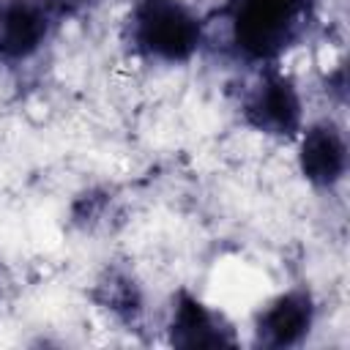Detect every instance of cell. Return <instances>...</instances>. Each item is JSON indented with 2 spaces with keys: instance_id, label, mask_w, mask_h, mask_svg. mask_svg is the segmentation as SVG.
<instances>
[{
  "instance_id": "6da1fadb",
  "label": "cell",
  "mask_w": 350,
  "mask_h": 350,
  "mask_svg": "<svg viewBox=\"0 0 350 350\" xmlns=\"http://www.w3.org/2000/svg\"><path fill=\"white\" fill-rule=\"evenodd\" d=\"M314 0H230L221 8L230 41L252 63H273L309 27Z\"/></svg>"
},
{
  "instance_id": "7a4b0ae2",
  "label": "cell",
  "mask_w": 350,
  "mask_h": 350,
  "mask_svg": "<svg viewBox=\"0 0 350 350\" xmlns=\"http://www.w3.org/2000/svg\"><path fill=\"white\" fill-rule=\"evenodd\" d=\"M129 46L161 63H186L205 41L202 19L180 0H137L126 19Z\"/></svg>"
},
{
  "instance_id": "3957f363",
  "label": "cell",
  "mask_w": 350,
  "mask_h": 350,
  "mask_svg": "<svg viewBox=\"0 0 350 350\" xmlns=\"http://www.w3.org/2000/svg\"><path fill=\"white\" fill-rule=\"evenodd\" d=\"M241 115L254 131L276 139H290L301 131L304 123L301 93L287 74H282L271 63H262L260 74L243 90Z\"/></svg>"
},
{
  "instance_id": "277c9868",
  "label": "cell",
  "mask_w": 350,
  "mask_h": 350,
  "mask_svg": "<svg viewBox=\"0 0 350 350\" xmlns=\"http://www.w3.org/2000/svg\"><path fill=\"white\" fill-rule=\"evenodd\" d=\"M314 323V301L306 290H287L268 301L254 317V342L262 347H293Z\"/></svg>"
},
{
  "instance_id": "5b68a950",
  "label": "cell",
  "mask_w": 350,
  "mask_h": 350,
  "mask_svg": "<svg viewBox=\"0 0 350 350\" xmlns=\"http://www.w3.org/2000/svg\"><path fill=\"white\" fill-rule=\"evenodd\" d=\"M52 25L41 0H0V60L19 63L33 57Z\"/></svg>"
},
{
  "instance_id": "8992f818",
  "label": "cell",
  "mask_w": 350,
  "mask_h": 350,
  "mask_svg": "<svg viewBox=\"0 0 350 350\" xmlns=\"http://www.w3.org/2000/svg\"><path fill=\"white\" fill-rule=\"evenodd\" d=\"M167 331L175 347H224L238 342L232 325L189 290H178L172 298Z\"/></svg>"
},
{
  "instance_id": "52a82bcc",
  "label": "cell",
  "mask_w": 350,
  "mask_h": 350,
  "mask_svg": "<svg viewBox=\"0 0 350 350\" xmlns=\"http://www.w3.org/2000/svg\"><path fill=\"white\" fill-rule=\"evenodd\" d=\"M298 167L312 186L331 189L339 183L347 170V142L342 129L331 120L306 126L298 145Z\"/></svg>"
},
{
  "instance_id": "ba28073f",
  "label": "cell",
  "mask_w": 350,
  "mask_h": 350,
  "mask_svg": "<svg viewBox=\"0 0 350 350\" xmlns=\"http://www.w3.org/2000/svg\"><path fill=\"white\" fill-rule=\"evenodd\" d=\"M93 301L120 323H137L145 309L139 284L123 271H107L93 287Z\"/></svg>"
},
{
  "instance_id": "9c48e42d",
  "label": "cell",
  "mask_w": 350,
  "mask_h": 350,
  "mask_svg": "<svg viewBox=\"0 0 350 350\" xmlns=\"http://www.w3.org/2000/svg\"><path fill=\"white\" fill-rule=\"evenodd\" d=\"M107 208H109V197H107V191H88V194H82V197L74 202L71 216H74L77 224H82V227H93L96 221H101V216L107 213Z\"/></svg>"
},
{
  "instance_id": "30bf717a",
  "label": "cell",
  "mask_w": 350,
  "mask_h": 350,
  "mask_svg": "<svg viewBox=\"0 0 350 350\" xmlns=\"http://www.w3.org/2000/svg\"><path fill=\"white\" fill-rule=\"evenodd\" d=\"M46 14L52 16V22H63V19H77L88 11H93L101 0H41Z\"/></svg>"
},
{
  "instance_id": "8fae6325",
  "label": "cell",
  "mask_w": 350,
  "mask_h": 350,
  "mask_svg": "<svg viewBox=\"0 0 350 350\" xmlns=\"http://www.w3.org/2000/svg\"><path fill=\"white\" fill-rule=\"evenodd\" d=\"M0 295H3V271H0Z\"/></svg>"
}]
</instances>
